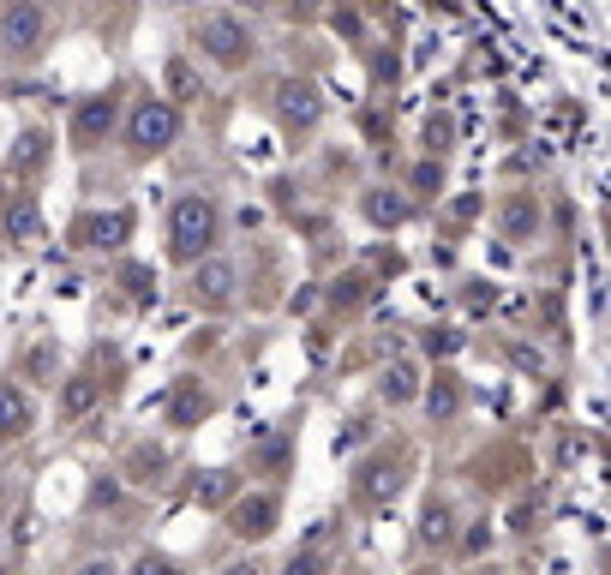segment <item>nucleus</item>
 <instances>
[{
	"instance_id": "nucleus-1",
	"label": "nucleus",
	"mask_w": 611,
	"mask_h": 575,
	"mask_svg": "<svg viewBox=\"0 0 611 575\" xmlns=\"http://www.w3.org/2000/svg\"><path fill=\"white\" fill-rule=\"evenodd\" d=\"M216 234H222V210H216V198H204V192L174 198V210H168V258H174V264L204 258V252L216 246Z\"/></svg>"
},
{
	"instance_id": "nucleus-2",
	"label": "nucleus",
	"mask_w": 611,
	"mask_h": 575,
	"mask_svg": "<svg viewBox=\"0 0 611 575\" xmlns=\"http://www.w3.org/2000/svg\"><path fill=\"white\" fill-rule=\"evenodd\" d=\"M120 126H126L132 162H150V156L174 150V138H180V102H168V96H138V102L120 114Z\"/></svg>"
},
{
	"instance_id": "nucleus-3",
	"label": "nucleus",
	"mask_w": 611,
	"mask_h": 575,
	"mask_svg": "<svg viewBox=\"0 0 611 575\" xmlns=\"http://www.w3.org/2000/svg\"><path fill=\"white\" fill-rule=\"evenodd\" d=\"M198 48H204V60H216L222 72H240V66H252V54H258L246 18H234V12H204V18H198Z\"/></svg>"
},
{
	"instance_id": "nucleus-4",
	"label": "nucleus",
	"mask_w": 611,
	"mask_h": 575,
	"mask_svg": "<svg viewBox=\"0 0 611 575\" xmlns=\"http://www.w3.org/2000/svg\"><path fill=\"white\" fill-rule=\"evenodd\" d=\"M42 42H48V12H42V0H6V6H0V48H6L12 60H36Z\"/></svg>"
},
{
	"instance_id": "nucleus-5",
	"label": "nucleus",
	"mask_w": 611,
	"mask_h": 575,
	"mask_svg": "<svg viewBox=\"0 0 611 575\" xmlns=\"http://www.w3.org/2000/svg\"><path fill=\"white\" fill-rule=\"evenodd\" d=\"M0 234H6L18 252H36V246H48L42 204H36L30 192H0Z\"/></svg>"
},
{
	"instance_id": "nucleus-6",
	"label": "nucleus",
	"mask_w": 611,
	"mask_h": 575,
	"mask_svg": "<svg viewBox=\"0 0 611 575\" xmlns=\"http://www.w3.org/2000/svg\"><path fill=\"white\" fill-rule=\"evenodd\" d=\"M270 102H276V120H282L288 132H312V126L324 120V96H318L312 78H282V84L270 90Z\"/></svg>"
},
{
	"instance_id": "nucleus-7",
	"label": "nucleus",
	"mask_w": 611,
	"mask_h": 575,
	"mask_svg": "<svg viewBox=\"0 0 611 575\" xmlns=\"http://www.w3.org/2000/svg\"><path fill=\"white\" fill-rule=\"evenodd\" d=\"M126 234H132V210H84L66 228V240L78 252H114V246H126Z\"/></svg>"
},
{
	"instance_id": "nucleus-8",
	"label": "nucleus",
	"mask_w": 611,
	"mask_h": 575,
	"mask_svg": "<svg viewBox=\"0 0 611 575\" xmlns=\"http://www.w3.org/2000/svg\"><path fill=\"white\" fill-rule=\"evenodd\" d=\"M120 126V96H84L78 108H72V144L78 150H96V144H108V132Z\"/></svg>"
},
{
	"instance_id": "nucleus-9",
	"label": "nucleus",
	"mask_w": 611,
	"mask_h": 575,
	"mask_svg": "<svg viewBox=\"0 0 611 575\" xmlns=\"http://www.w3.org/2000/svg\"><path fill=\"white\" fill-rule=\"evenodd\" d=\"M186 270H192V276H186V294H192L198 306H228V300H234L240 270H234L228 258H210V252H204V258H192Z\"/></svg>"
},
{
	"instance_id": "nucleus-10",
	"label": "nucleus",
	"mask_w": 611,
	"mask_h": 575,
	"mask_svg": "<svg viewBox=\"0 0 611 575\" xmlns=\"http://www.w3.org/2000/svg\"><path fill=\"white\" fill-rule=\"evenodd\" d=\"M276 522H282L276 492H246V498L228 504V528H234V540H270Z\"/></svg>"
},
{
	"instance_id": "nucleus-11",
	"label": "nucleus",
	"mask_w": 611,
	"mask_h": 575,
	"mask_svg": "<svg viewBox=\"0 0 611 575\" xmlns=\"http://www.w3.org/2000/svg\"><path fill=\"white\" fill-rule=\"evenodd\" d=\"M48 162H54V132L24 126V132L12 138V150H6V180H36Z\"/></svg>"
},
{
	"instance_id": "nucleus-12",
	"label": "nucleus",
	"mask_w": 611,
	"mask_h": 575,
	"mask_svg": "<svg viewBox=\"0 0 611 575\" xmlns=\"http://www.w3.org/2000/svg\"><path fill=\"white\" fill-rule=\"evenodd\" d=\"M30 426H36V408H30V396H24V384H0V438H30Z\"/></svg>"
},
{
	"instance_id": "nucleus-13",
	"label": "nucleus",
	"mask_w": 611,
	"mask_h": 575,
	"mask_svg": "<svg viewBox=\"0 0 611 575\" xmlns=\"http://www.w3.org/2000/svg\"><path fill=\"white\" fill-rule=\"evenodd\" d=\"M360 210H366L372 228H402V222L414 216V204H408L402 192H390V186H372V192L360 198Z\"/></svg>"
},
{
	"instance_id": "nucleus-14",
	"label": "nucleus",
	"mask_w": 611,
	"mask_h": 575,
	"mask_svg": "<svg viewBox=\"0 0 611 575\" xmlns=\"http://www.w3.org/2000/svg\"><path fill=\"white\" fill-rule=\"evenodd\" d=\"M378 396H384L390 408L420 402V366H414V360H390V366H384V378H378Z\"/></svg>"
},
{
	"instance_id": "nucleus-15",
	"label": "nucleus",
	"mask_w": 611,
	"mask_h": 575,
	"mask_svg": "<svg viewBox=\"0 0 611 575\" xmlns=\"http://www.w3.org/2000/svg\"><path fill=\"white\" fill-rule=\"evenodd\" d=\"M96 402H102V384H96L90 372H78V378L60 384V420H84Z\"/></svg>"
},
{
	"instance_id": "nucleus-16",
	"label": "nucleus",
	"mask_w": 611,
	"mask_h": 575,
	"mask_svg": "<svg viewBox=\"0 0 611 575\" xmlns=\"http://www.w3.org/2000/svg\"><path fill=\"white\" fill-rule=\"evenodd\" d=\"M450 540H456V510L444 498H432L420 510V546H450Z\"/></svg>"
},
{
	"instance_id": "nucleus-17",
	"label": "nucleus",
	"mask_w": 611,
	"mask_h": 575,
	"mask_svg": "<svg viewBox=\"0 0 611 575\" xmlns=\"http://www.w3.org/2000/svg\"><path fill=\"white\" fill-rule=\"evenodd\" d=\"M396 468L390 462H372V468H360V486H354V498L360 504H384V498H396Z\"/></svg>"
},
{
	"instance_id": "nucleus-18",
	"label": "nucleus",
	"mask_w": 611,
	"mask_h": 575,
	"mask_svg": "<svg viewBox=\"0 0 611 575\" xmlns=\"http://www.w3.org/2000/svg\"><path fill=\"white\" fill-rule=\"evenodd\" d=\"M540 228V204L528 198V192H516L510 204H504V240H528Z\"/></svg>"
},
{
	"instance_id": "nucleus-19",
	"label": "nucleus",
	"mask_w": 611,
	"mask_h": 575,
	"mask_svg": "<svg viewBox=\"0 0 611 575\" xmlns=\"http://www.w3.org/2000/svg\"><path fill=\"white\" fill-rule=\"evenodd\" d=\"M210 408H216V402H210V390H198V384H180V390H174V408H168V420H174V426H192V420H204Z\"/></svg>"
},
{
	"instance_id": "nucleus-20",
	"label": "nucleus",
	"mask_w": 611,
	"mask_h": 575,
	"mask_svg": "<svg viewBox=\"0 0 611 575\" xmlns=\"http://www.w3.org/2000/svg\"><path fill=\"white\" fill-rule=\"evenodd\" d=\"M420 396H426V414H432V420H450V414L462 408V390H456V378H450V372H438V384H432V390H420Z\"/></svg>"
},
{
	"instance_id": "nucleus-21",
	"label": "nucleus",
	"mask_w": 611,
	"mask_h": 575,
	"mask_svg": "<svg viewBox=\"0 0 611 575\" xmlns=\"http://www.w3.org/2000/svg\"><path fill=\"white\" fill-rule=\"evenodd\" d=\"M120 288H126V300H156V276L144 270V264H120Z\"/></svg>"
},
{
	"instance_id": "nucleus-22",
	"label": "nucleus",
	"mask_w": 611,
	"mask_h": 575,
	"mask_svg": "<svg viewBox=\"0 0 611 575\" xmlns=\"http://www.w3.org/2000/svg\"><path fill=\"white\" fill-rule=\"evenodd\" d=\"M192 498L210 504V510L228 504V498H234V474H222V468H216V474H198V492H192Z\"/></svg>"
},
{
	"instance_id": "nucleus-23",
	"label": "nucleus",
	"mask_w": 611,
	"mask_h": 575,
	"mask_svg": "<svg viewBox=\"0 0 611 575\" xmlns=\"http://www.w3.org/2000/svg\"><path fill=\"white\" fill-rule=\"evenodd\" d=\"M168 90H174V96H180V102H192V96H198V78H192V66H186V60H180V54H174V60H168Z\"/></svg>"
},
{
	"instance_id": "nucleus-24",
	"label": "nucleus",
	"mask_w": 611,
	"mask_h": 575,
	"mask_svg": "<svg viewBox=\"0 0 611 575\" xmlns=\"http://www.w3.org/2000/svg\"><path fill=\"white\" fill-rule=\"evenodd\" d=\"M90 504H96V510H114V504H120V480H114V474H96Z\"/></svg>"
},
{
	"instance_id": "nucleus-25",
	"label": "nucleus",
	"mask_w": 611,
	"mask_h": 575,
	"mask_svg": "<svg viewBox=\"0 0 611 575\" xmlns=\"http://www.w3.org/2000/svg\"><path fill=\"white\" fill-rule=\"evenodd\" d=\"M48 366H54V348H48V342H36V348L24 354V372H30V378H42Z\"/></svg>"
},
{
	"instance_id": "nucleus-26",
	"label": "nucleus",
	"mask_w": 611,
	"mask_h": 575,
	"mask_svg": "<svg viewBox=\"0 0 611 575\" xmlns=\"http://www.w3.org/2000/svg\"><path fill=\"white\" fill-rule=\"evenodd\" d=\"M426 144H432V156H444L450 150V120H432L426 126Z\"/></svg>"
},
{
	"instance_id": "nucleus-27",
	"label": "nucleus",
	"mask_w": 611,
	"mask_h": 575,
	"mask_svg": "<svg viewBox=\"0 0 611 575\" xmlns=\"http://www.w3.org/2000/svg\"><path fill=\"white\" fill-rule=\"evenodd\" d=\"M486 546H492V528H486V522H474V534L462 540V552H468V558H480Z\"/></svg>"
},
{
	"instance_id": "nucleus-28",
	"label": "nucleus",
	"mask_w": 611,
	"mask_h": 575,
	"mask_svg": "<svg viewBox=\"0 0 611 575\" xmlns=\"http://www.w3.org/2000/svg\"><path fill=\"white\" fill-rule=\"evenodd\" d=\"M414 186H426V192H432V186H444V168H438V162H420V174H414Z\"/></svg>"
},
{
	"instance_id": "nucleus-29",
	"label": "nucleus",
	"mask_w": 611,
	"mask_h": 575,
	"mask_svg": "<svg viewBox=\"0 0 611 575\" xmlns=\"http://www.w3.org/2000/svg\"><path fill=\"white\" fill-rule=\"evenodd\" d=\"M456 348H462L456 330H432V354H456Z\"/></svg>"
},
{
	"instance_id": "nucleus-30",
	"label": "nucleus",
	"mask_w": 611,
	"mask_h": 575,
	"mask_svg": "<svg viewBox=\"0 0 611 575\" xmlns=\"http://www.w3.org/2000/svg\"><path fill=\"white\" fill-rule=\"evenodd\" d=\"M360 438H366V420H348V432H342V438H336V450H354V444H360Z\"/></svg>"
}]
</instances>
